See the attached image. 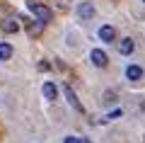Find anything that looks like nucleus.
<instances>
[{"instance_id":"nucleus-2","label":"nucleus","mask_w":145,"mask_h":143,"mask_svg":"<svg viewBox=\"0 0 145 143\" xmlns=\"http://www.w3.org/2000/svg\"><path fill=\"white\" fill-rule=\"evenodd\" d=\"M89 61H92L94 66L104 68V66H106V53H104L102 49H92V51H89Z\"/></svg>"},{"instance_id":"nucleus-4","label":"nucleus","mask_w":145,"mask_h":143,"mask_svg":"<svg viewBox=\"0 0 145 143\" xmlns=\"http://www.w3.org/2000/svg\"><path fill=\"white\" fill-rule=\"evenodd\" d=\"M99 39H102L104 44H111V41L116 39V29H114V27H109V24H104L102 29H99Z\"/></svg>"},{"instance_id":"nucleus-3","label":"nucleus","mask_w":145,"mask_h":143,"mask_svg":"<svg viewBox=\"0 0 145 143\" xmlns=\"http://www.w3.org/2000/svg\"><path fill=\"white\" fill-rule=\"evenodd\" d=\"M78 15H80V20H92L94 17V5L92 3H80L78 5Z\"/></svg>"},{"instance_id":"nucleus-11","label":"nucleus","mask_w":145,"mask_h":143,"mask_svg":"<svg viewBox=\"0 0 145 143\" xmlns=\"http://www.w3.org/2000/svg\"><path fill=\"white\" fill-rule=\"evenodd\" d=\"M56 5L61 7V10H68V7L72 5V0H56Z\"/></svg>"},{"instance_id":"nucleus-6","label":"nucleus","mask_w":145,"mask_h":143,"mask_svg":"<svg viewBox=\"0 0 145 143\" xmlns=\"http://www.w3.org/2000/svg\"><path fill=\"white\" fill-rule=\"evenodd\" d=\"M65 97H68V102H70L72 107L78 109V112H82V104H80L78 95H75V92H72V87H68V85H65Z\"/></svg>"},{"instance_id":"nucleus-14","label":"nucleus","mask_w":145,"mask_h":143,"mask_svg":"<svg viewBox=\"0 0 145 143\" xmlns=\"http://www.w3.org/2000/svg\"><path fill=\"white\" fill-rule=\"evenodd\" d=\"M80 143H92V141H87V138H85V141H80Z\"/></svg>"},{"instance_id":"nucleus-5","label":"nucleus","mask_w":145,"mask_h":143,"mask_svg":"<svg viewBox=\"0 0 145 143\" xmlns=\"http://www.w3.org/2000/svg\"><path fill=\"white\" fill-rule=\"evenodd\" d=\"M17 29H20V22H17L15 17H7V20H3V32H7V34H15Z\"/></svg>"},{"instance_id":"nucleus-12","label":"nucleus","mask_w":145,"mask_h":143,"mask_svg":"<svg viewBox=\"0 0 145 143\" xmlns=\"http://www.w3.org/2000/svg\"><path fill=\"white\" fill-rule=\"evenodd\" d=\"M63 143H80V138H78V136H68Z\"/></svg>"},{"instance_id":"nucleus-9","label":"nucleus","mask_w":145,"mask_h":143,"mask_svg":"<svg viewBox=\"0 0 145 143\" xmlns=\"http://www.w3.org/2000/svg\"><path fill=\"white\" fill-rule=\"evenodd\" d=\"M126 75H128L131 80H140V78H143V68L140 66H128L126 68Z\"/></svg>"},{"instance_id":"nucleus-13","label":"nucleus","mask_w":145,"mask_h":143,"mask_svg":"<svg viewBox=\"0 0 145 143\" xmlns=\"http://www.w3.org/2000/svg\"><path fill=\"white\" fill-rule=\"evenodd\" d=\"M121 117V109H116V112H111V114H109V119H119Z\"/></svg>"},{"instance_id":"nucleus-1","label":"nucleus","mask_w":145,"mask_h":143,"mask_svg":"<svg viewBox=\"0 0 145 143\" xmlns=\"http://www.w3.org/2000/svg\"><path fill=\"white\" fill-rule=\"evenodd\" d=\"M27 5H29V10L36 15V20L41 22V24H46V22H51V20H53V12H51V7L41 5V3H34V0H29Z\"/></svg>"},{"instance_id":"nucleus-10","label":"nucleus","mask_w":145,"mask_h":143,"mask_svg":"<svg viewBox=\"0 0 145 143\" xmlns=\"http://www.w3.org/2000/svg\"><path fill=\"white\" fill-rule=\"evenodd\" d=\"M7 58H12V46L0 44V61H7Z\"/></svg>"},{"instance_id":"nucleus-7","label":"nucleus","mask_w":145,"mask_h":143,"mask_svg":"<svg viewBox=\"0 0 145 143\" xmlns=\"http://www.w3.org/2000/svg\"><path fill=\"white\" fill-rule=\"evenodd\" d=\"M133 49H135V41H133V39H121V41H119V51L126 53V56L133 53Z\"/></svg>"},{"instance_id":"nucleus-8","label":"nucleus","mask_w":145,"mask_h":143,"mask_svg":"<svg viewBox=\"0 0 145 143\" xmlns=\"http://www.w3.org/2000/svg\"><path fill=\"white\" fill-rule=\"evenodd\" d=\"M56 95H58V87L53 85V82H44V97L46 100H56Z\"/></svg>"},{"instance_id":"nucleus-15","label":"nucleus","mask_w":145,"mask_h":143,"mask_svg":"<svg viewBox=\"0 0 145 143\" xmlns=\"http://www.w3.org/2000/svg\"><path fill=\"white\" fill-rule=\"evenodd\" d=\"M143 3H145V0H143Z\"/></svg>"}]
</instances>
